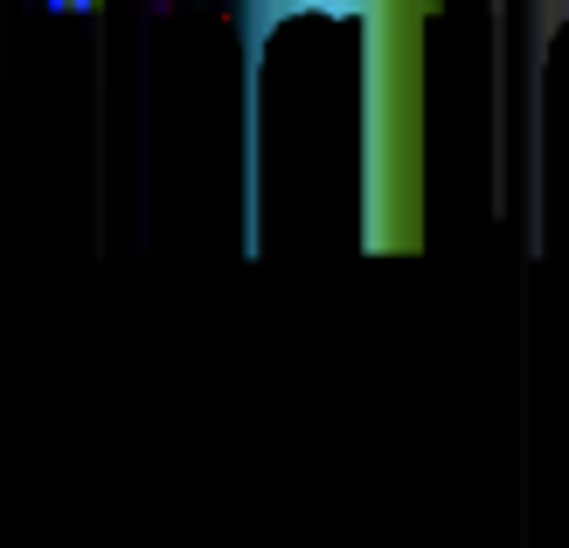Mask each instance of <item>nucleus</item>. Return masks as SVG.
Returning a JSON list of instances; mask_svg holds the SVG:
<instances>
[{
  "mask_svg": "<svg viewBox=\"0 0 569 548\" xmlns=\"http://www.w3.org/2000/svg\"><path fill=\"white\" fill-rule=\"evenodd\" d=\"M445 0H243L250 56L284 21H340L361 36V243H423V28Z\"/></svg>",
  "mask_w": 569,
  "mask_h": 548,
  "instance_id": "f257e3e1",
  "label": "nucleus"
}]
</instances>
